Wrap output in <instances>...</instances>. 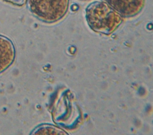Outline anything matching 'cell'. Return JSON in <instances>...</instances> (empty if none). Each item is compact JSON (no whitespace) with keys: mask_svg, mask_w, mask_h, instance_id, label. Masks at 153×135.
Wrapping results in <instances>:
<instances>
[{"mask_svg":"<svg viewBox=\"0 0 153 135\" xmlns=\"http://www.w3.org/2000/svg\"><path fill=\"white\" fill-rule=\"evenodd\" d=\"M85 17L89 27L97 33L110 34L120 26L123 17L104 1H94L85 10Z\"/></svg>","mask_w":153,"mask_h":135,"instance_id":"cell-1","label":"cell"},{"mask_svg":"<svg viewBox=\"0 0 153 135\" xmlns=\"http://www.w3.org/2000/svg\"><path fill=\"white\" fill-rule=\"evenodd\" d=\"M70 0H28L32 14L41 21L53 24L63 18L68 13Z\"/></svg>","mask_w":153,"mask_h":135,"instance_id":"cell-2","label":"cell"},{"mask_svg":"<svg viewBox=\"0 0 153 135\" xmlns=\"http://www.w3.org/2000/svg\"><path fill=\"white\" fill-rule=\"evenodd\" d=\"M113 9L122 17L131 18L143 10L146 0H105Z\"/></svg>","mask_w":153,"mask_h":135,"instance_id":"cell-3","label":"cell"},{"mask_svg":"<svg viewBox=\"0 0 153 135\" xmlns=\"http://www.w3.org/2000/svg\"><path fill=\"white\" fill-rule=\"evenodd\" d=\"M15 49L10 40L0 36V73L12 64L15 58Z\"/></svg>","mask_w":153,"mask_h":135,"instance_id":"cell-4","label":"cell"},{"mask_svg":"<svg viewBox=\"0 0 153 135\" xmlns=\"http://www.w3.org/2000/svg\"><path fill=\"white\" fill-rule=\"evenodd\" d=\"M2 1L12 5L19 6V7L23 6L26 1V0H2Z\"/></svg>","mask_w":153,"mask_h":135,"instance_id":"cell-5","label":"cell"},{"mask_svg":"<svg viewBox=\"0 0 153 135\" xmlns=\"http://www.w3.org/2000/svg\"><path fill=\"white\" fill-rule=\"evenodd\" d=\"M83 1H87V0H83Z\"/></svg>","mask_w":153,"mask_h":135,"instance_id":"cell-6","label":"cell"}]
</instances>
